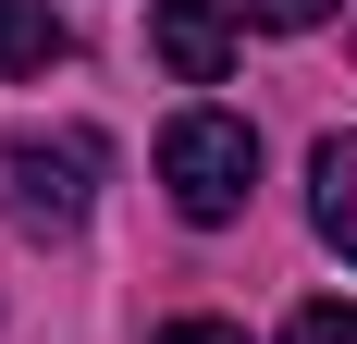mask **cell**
Returning <instances> with one entry per match:
<instances>
[{
  "instance_id": "obj_1",
  "label": "cell",
  "mask_w": 357,
  "mask_h": 344,
  "mask_svg": "<svg viewBox=\"0 0 357 344\" xmlns=\"http://www.w3.org/2000/svg\"><path fill=\"white\" fill-rule=\"evenodd\" d=\"M160 185H173V209L197 221V234H222V221H247V185H259V136L234 123V111H173L160 123Z\"/></svg>"
},
{
  "instance_id": "obj_2",
  "label": "cell",
  "mask_w": 357,
  "mask_h": 344,
  "mask_svg": "<svg viewBox=\"0 0 357 344\" xmlns=\"http://www.w3.org/2000/svg\"><path fill=\"white\" fill-rule=\"evenodd\" d=\"M111 172V136H86V123H50V136H0V209L25 221V234H74L86 221V197H99Z\"/></svg>"
},
{
  "instance_id": "obj_3",
  "label": "cell",
  "mask_w": 357,
  "mask_h": 344,
  "mask_svg": "<svg viewBox=\"0 0 357 344\" xmlns=\"http://www.w3.org/2000/svg\"><path fill=\"white\" fill-rule=\"evenodd\" d=\"M148 49L173 86H222L234 74V0H148Z\"/></svg>"
},
{
  "instance_id": "obj_4",
  "label": "cell",
  "mask_w": 357,
  "mask_h": 344,
  "mask_svg": "<svg viewBox=\"0 0 357 344\" xmlns=\"http://www.w3.org/2000/svg\"><path fill=\"white\" fill-rule=\"evenodd\" d=\"M74 62V25L50 0H0V86H25V74H62Z\"/></svg>"
},
{
  "instance_id": "obj_5",
  "label": "cell",
  "mask_w": 357,
  "mask_h": 344,
  "mask_svg": "<svg viewBox=\"0 0 357 344\" xmlns=\"http://www.w3.org/2000/svg\"><path fill=\"white\" fill-rule=\"evenodd\" d=\"M308 221H321L333 258H357V136H321V160H308Z\"/></svg>"
},
{
  "instance_id": "obj_6",
  "label": "cell",
  "mask_w": 357,
  "mask_h": 344,
  "mask_svg": "<svg viewBox=\"0 0 357 344\" xmlns=\"http://www.w3.org/2000/svg\"><path fill=\"white\" fill-rule=\"evenodd\" d=\"M284 344H357V308L345 295H308V308L284 320Z\"/></svg>"
},
{
  "instance_id": "obj_7",
  "label": "cell",
  "mask_w": 357,
  "mask_h": 344,
  "mask_svg": "<svg viewBox=\"0 0 357 344\" xmlns=\"http://www.w3.org/2000/svg\"><path fill=\"white\" fill-rule=\"evenodd\" d=\"M247 25H284L296 37V25H333V0H247Z\"/></svg>"
},
{
  "instance_id": "obj_8",
  "label": "cell",
  "mask_w": 357,
  "mask_h": 344,
  "mask_svg": "<svg viewBox=\"0 0 357 344\" xmlns=\"http://www.w3.org/2000/svg\"><path fill=\"white\" fill-rule=\"evenodd\" d=\"M148 344H247V332H234V320H160Z\"/></svg>"
}]
</instances>
